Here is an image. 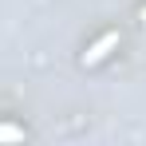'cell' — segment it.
<instances>
[{
	"mask_svg": "<svg viewBox=\"0 0 146 146\" xmlns=\"http://www.w3.org/2000/svg\"><path fill=\"white\" fill-rule=\"evenodd\" d=\"M111 48H119V32H107V36H99L95 44L83 51V67H95V63H103V59L111 55Z\"/></svg>",
	"mask_w": 146,
	"mask_h": 146,
	"instance_id": "cell-1",
	"label": "cell"
},
{
	"mask_svg": "<svg viewBox=\"0 0 146 146\" xmlns=\"http://www.w3.org/2000/svg\"><path fill=\"white\" fill-rule=\"evenodd\" d=\"M24 138V126H8V122H0V142H20Z\"/></svg>",
	"mask_w": 146,
	"mask_h": 146,
	"instance_id": "cell-2",
	"label": "cell"
}]
</instances>
